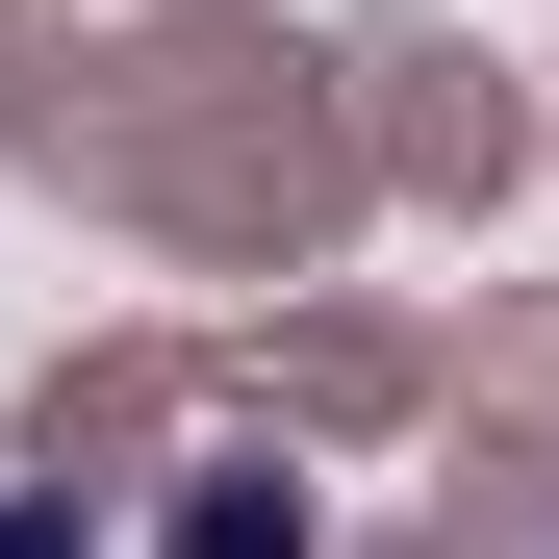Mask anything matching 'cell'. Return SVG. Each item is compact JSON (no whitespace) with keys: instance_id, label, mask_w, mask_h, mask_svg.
<instances>
[{"instance_id":"cell-1","label":"cell","mask_w":559,"mask_h":559,"mask_svg":"<svg viewBox=\"0 0 559 559\" xmlns=\"http://www.w3.org/2000/svg\"><path fill=\"white\" fill-rule=\"evenodd\" d=\"M153 559H306V484H178Z\"/></svg>"},{"instance_id":"cell-2","label":"cell","mask_w":559,"mask_h":559,"mask_svg":"<svg viewBox=\"0 0 559 559\" xmlns=\"http://www.w3.org/2000/svg\"><path fill=\"white\" fill-rule=\"evenodd\" d=\"M0 559H76V484H26V509H0Z\"/></svg>"}]
</instances>
